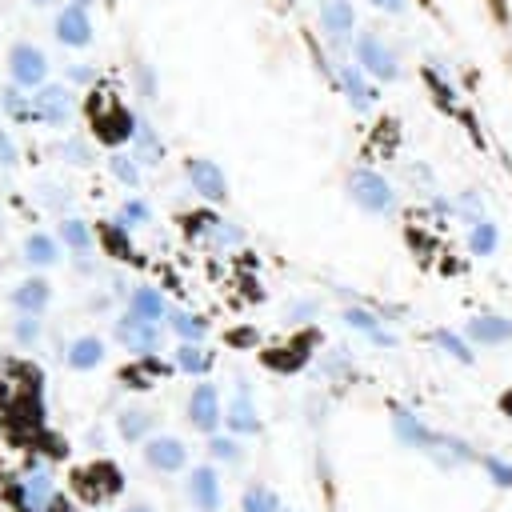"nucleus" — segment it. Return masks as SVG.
Segmentation results:
<instances>
[{
  "mask_svg": "<svg viewBox=\"0 0 512 512\" xmlns=\"http://www.w3.org/2000/svg\"><path fill=\"white\" fill-rule=\"evenodd\" d=\"M92 124H96V136L100 140H108V144H120V140H128L136 128V120H132V112L124 108V104H116V100H96L92 96Z\"/></svg>",
  "mask_w": 512,
  "mask_h": 512,
  "instance_id": "nucleus-1",
  "label": "nucleus"
},
{
  "mask_svg": "<svg viewBox=\"0 0 512 512\" xmlns=\"http://www.w3.org/2000/svg\"><path fill=\"white\" fill-rule=\"evenodd\" d=\"M348 188H352V200L368 212H388L392 208V188L376 172H352Z\"/></svg>",
  "mask_w": 512,
  "mask_h": 512,
  "instance_id": "nucleus-2",
  "label": "nucleus"
},
{
  "mask_svg": "<svg viewBox=\"0 0 512 512\" xmlns=\"http://www.w3.org/2000/svg\"><path fill=\"white\" fill-rule=\"evenodd\" d=\"M44 72H48V64H44V52L40 48H32V44H16L12 48V80L16 84L32 88V84L44 80Z\"/></svg>",
  "mask_w": 512,
  "mask_h": 512,
  "instance_id": "nucleus-3",
  "label": "nucleus"
},
{
  "mask_svg": "<svg viewBox=\"0 0 512 512\" xmlns=\"http://www.w3.org/2000/svg\"><path fill=\"white\" fill-rule=\"evenodd\" d=\"M188 180L208 200H224L228 196V180H224V172L212 160H188Z\"/></svg>",
  "mask_w": 512,
  "mask_h": 512,
  "instance_id": "nucleus-4",
  "label": "nucleus"
},
{
  "mask_svg": "<svg viewBox=\"0 0 512 512\" xmlns=\"http://www.w3.org/2000/svg\"><path fill=\"white\" fill-rule=\"evenodd\" d=\"M28 104H32V116L36 120H48V124H64L68 112H72V100H68L64 88H40Z\"/></svg>",
  "mask_w": 512,
  "mask_h": 512,
  "instance_id": "nucleus-5",
  "label": "nucleus"
},
{
  "mask_svg": "<svg viewBox=\"0 0 512 512\" xmlns=\"http://www.w3.org/2000/svg\"><path fill=\"white\" fill-rule=\"evenodd\" d=\"M356 52H360V60H364V68H368L372 76H380V80H392V76H396V60H392V52H388L376 36H360Z\"/></svg>",
  "mask_w": 512,
  "mask_h": 512,
  "instance_id": "nucleus-6",
  "label": "nucleus"
},
{
  "mask_svg": "<svg viewBox=\"0 0 512 512\" xmlns=\"http://www.w3.org/2000/svg\"><path fill=\"white\" fill-rule=\"evenodd\" d=\"M56 36H60L64 44H72V48L88 44L92 24H88V16H84V8H80V4H72V8H64V12L56 16Z\"/></svg>",
  "mask_w": 512,
  "mask_h": 512,
  "instance_id": "nucleus-7",
  "label": "nucleus"
},
{
  "mask_svg": "<svg viewBox=\"0 0 512 512\" xmlns=\"http://www.w3.org/2000/svg\"><path fill=\"white\" fill-rule=\"evenodd\" d=\"M188 416H192V424H196V428H204V432H212V428H216L220 412H216V388H212V384H200V388L192 392Z\"/></svg>",
  "mask_w": 512,
  "mask_h": 512,
  "instance_id": "nucleus-8",
  "label": "nucleus"
},
{
  "mask_svg": "<svg viewBox=\"0 0 512 512\" xmlns=\"http://www.w3.org/2000/svg\"><path fill=\"white\" fill-rule=\"evenodd\" d=\"M120 340L124 344H132V348H152L156 344V320H148V316H140V312H132L124 324H120Z\"/></svg>",
  "mask_w": 512,
  "mask_h": 512,
  "instance_id": "nucleus-9",
  "label": "nucleus"
},
{
  "mask_svg": "<svg viewBox=\"0 0 512 512\" xmlns=\"http://www.w3.org/2000/svg\"><path fill=\"white\" fill-rule=\"evenodd\" d=\"M144 456H148V464H156V468H164V472H172V468H180V464H184V448H180V440H172V436L148 440Z\"/></svg>",
  "mask_w": 512,
  "mask_h": 512,
  "instance_id": "nucleus-10",
  "label": "nucleus"
},
{
  "mask_svg": "<svg viewBox=\"0 0 512 512\" xmlns=\"http://www.w3.org/2000/svg\"><path fill=\"white\" fill-rule=\"evenodd\" d=\"M468 336L480 340V344L508 340V336H512V320H504V316H476V320L468 324Z\"/></svg>",
  "mask_w": 512,
  "mask_h": 512,
  "instance_id": "nucleus-11",
  "label": "nucleus"
},
{
  "mask_svg": "<svg viewBox=\"0 0 512 512\" xmlns=\"http://www.w3.org/2000/svg\"><path fill=\"white\" fill-rule=\"evenodd\" d=\"M188 488H192V496H196V504H200L204 512H212V508L220 504V492H216V476H212V468H196Z\"/></svg>",
  "mask_w": 512,
  "mask_h": 512,
  "instance_id": "nucleus-12",
  "label": "nucleus"
},
{
  "mask_svg": "<svg viewBox=\"0 0 512 512\" xmlns=\"http://www.w3.org/2000/svg\"><path fill=\"white\" fill-rule=\"evenodd\" d=\"M396 432H400V440H408V444H416V448H432V440H436L412 412H396Z\"/></svg>",
  "mask_w": 512,
  "mask_h": 512,
  "instance_id": "nucleus-13",
  "label": "nucleus"
},
{
  "mask_svg": "<svg viewBox=\"0 0 512 512\" xmlns=\"http://www.w3.org/2000/svg\"><path fill=\"white\" fill-rule=\"evenodd\" d=\"M12 300H16V308H24V312H40V308L48 304V284H44V280H24Z\"/></svg>",
  "mask_w": 512,
  "mask_h": 512,
  "instance_id": "nucleus-14",
  "label": "nucleus"
},
{
  "mask_svg": "<svg viewBox=\"0 0 512 512\" xmlns=\"http://www.w3.org/2000/svg\"><path fill=\"white\" fill-rule=\"evenodd\" d=\"M320 20H324V28L328 32H352V8L344 4V0H328L324 4V12H320Z\"/></svg>",
  "mask_w": 512,
  "mask_h": 512,
  "instance_id": "nucleus-15",
  "label": "nucleus"
},
{
  "mask_svg": "<svg viewBox=\"0 0 512 512\" xmlns=\"http://www.w3.org/2000/svg\"><path fill=\"white\" fill-rule=\"evenodd\" d=\"M100 356H104L100 340H96V336H84V340H76V344H72L68 364H72V368H92V364H100Z\"/></svg>",
  "mask_w": 512,
  "mask_h": 512,
  "instance_id": "nucleus-16",
  "label": "nucleus"
},
{
  "mask_svg": "<svg viewBox=\"0 0 512 512\" xmlns=\"http://www.w3.org/2000/svg\"><path fill=\"white\" fill-rule=\"evenodd\" d=\"M228 424H232L236 432H256V416H252V404H248L244 392L232 400V408H228Z\"/></svg>",
  "mask_w": 512,
  "mask_h": 512,
  "instance_id": "nucleus-17",
  "label": "nucleus"
},
{
  "mask_svg": "<svg viewBox=\"0 0 512 512\" xmlns=\"http://www.w3.org/2000/svg\"><path fill=\"white\" fill-rule=\"evenodd\" d=\"M48 492H52L48 476H32V480H24V504H28V512H40L44 500H48Z\"/></svg>",
  "mask_w": 512,
  "mask_h": 512,
  "instance_id": "nucleus-18",
  "label": "nucleus"
},
{
  "mask_svg": "<svg viewBox=\"0 0 512 512\" xmlns=\"http://www.w3.org/2000/svg\"><path fill=\"white\" fill-rule=\"evenodd\" d=\"M132 308H136L140 316H148V320H160V312H164V304H160L156 292H136V296H132Z\"/></svg>",
  "mask_w": 512,
  "mask_h": 512,
  "instance_id": "nucleus-19",
  "label": "nucleus"
},
{
  "mask_svg": "<svg viewBox=\"0 0 512 512\" xmlns=\"http://www.w3.org/2000/svg\"><path fill=\"white\" fill-rule=\"evenodd\" d=\"M492 248H496V228H492V224H476V232H472V252L484 256V252H492Z\"/></svg>",
  "mask_w": 512,
  "mask_h": 512,
  "instance_id": "nucleus-20",
  "label": "nucleus"
},
{
  "mask_svg": "<svg viewBox=\"0 0 512 512\" xmlns=\"http://www.w3.org/2000/svg\"><path fill=\"white\" fill-rule=\"evenodd\" d=\"M52 256H56V248H52V240H48V236H32V240H28V260L48 264Z\"/></svg>",
  "mask_w": 512,
  "mask_h": 512,
  "instance_id": "nucleus-21",
  "label": "nucleus"
},
{
  "mask_svg": "<svg viewBox=\"0 0 512 512\" xmlns=\"http://www.w3.org/2000/svg\"><path fill=\"white\" fill-rule=\"evenodd\" d=\"M432 340H436V344H444V348H448V352H452V356H456V360H464V364H468V360H472V352H468V348H464V340H460V336H452V332H436V336H432Z\"/></svg>",
  "mask_w": 512,
  "mask_h": 512,
  "instance_id": "nucleus-22",
  "label": "nucleus"
},
{
  "mask_svg": "<svg viewBox=\"0 0 512 512\" xmlns=\"http://www.w3.org/2000/svg\"><path fill=\"white\" fill-rule=\"evenodd\" d=\"M112 172H116V180H124L128 188H136V180H140L136 164H132V160H124V156H112Z\"/></svg>",
  "mask_w": 512,
  "mask_h": 512,
  "instance_id": "nucleus-23",
  "label": "nucleus"
},
{
  "mask_svg": "<svg viewBox=\"0 0 512 512\" xmlns=\"http://www.w3.org/2000/svg\"><path fill=\"white\" fill-rule=\"evenodd\" d=\"M64 240L84 252V248H88V228H84L80 220H64Z\"/></svg>",
  "mask_w": 512,
  "mask_h": 512,
  "instance_id": "nucleus-24",
  "label": "nucleus"
},
{
  "mask_svg": "<svg viewBox=\"0 0 512 512\" xmlns=\"http://www.w3.org/2000/svg\"><path fill=\"white\" fill-rule=\"evenodd\" d=\"M144 428H148V416H144V412H124V416H120V432H124V436H140Z\"/></svg>",
  "mask_w": 512,
  "mask_h": 512,
  "instance_id": "nucleus-25",
  "label": "nucleus"
},
{
  "mask_svg": "<svg viewBox=\"0 0 512 512\" xmlns=\"http://www.w3.org/2000/svg\"><path fill=\"white\" fill-rule=\"evenodd\" d=\"M348 324H356V328H364L368 336H376V340H384V344H388V336L376 328V320H372L368 312H348Z\"/></svg>",
  "mask_w": 512,
  "mask_h": 512,
  "instance_id": "nucleus-26",
  "label": "nucleus"
},
{
  "mask_svg": "<svg viewBox=\"0 0 512 512\" xmlns=\"http://www.w3.org/2000/svg\"><path fill=\"white\" fill-rule=\"evenodd\" d=\"M204 364H208V356H204L200 348H188V344L180 348V368H188V372H200Z\"/></svg>",
  "mask_w": 512,
  "mask_h": 512,
  "instance_id": "nucleus-27",
  "label": "nucleus"
},
{
  "mask_svg": "<svg viewBox=\"0 0 512 512\" xmlns=\"http://www.w3.org/2000/svg\"><path fill=\"white\" fill-rule=\"evenodd\" d=\"M344 84H348V92H352V100H356L360 108H364V104L372 100V92H368V88L360 84V76H356V72H344Z\"/></svg>",
  "mask_w": 512,
  "mask_h": 512,
  "instance_id": "nucleus-28",
  "label": "nucleus"
},
{
  "mask_svg": "<svg viewBox=\"0 0 512 512\" xmlns=\"http://www.w3.org/2000/svg\"><path fill=\"white\" fill-rule=\"evenodd\" d=\"M484 464H488V472H492V480H496V484L512 488V468H508L504 460H484Z\"/></svg>",
  "mask_w": 512,
  "mask_h": 512,
  "instance_id": "nucleus-29",
  "label": "nucleus"
},
{
  "mask_svg": "<svg viewBox=\"0 0 512 512\" xmlns=\"http://www.w3.org/2000/svg\"><path fill=\"white\" fill-rule=\"evenodd\" d=\"M176 328L184 336H204V320H196V316H176Z\"/></svg>",
  "mask_w": 512,
  "mask_h": 512,
  "instance_id": "nucleus-30",
  "label": "nucleus"
},
{
  "mask_svg": "<svg viewBox=\"0 0 512 512\" xmlns=\"http://www.w3.org/2000/svg\"><path fill=\"white\" fill-rule=\"evenodd\" d=\"M36 332H40V324H36V320H32V316H24V320H20V324H16V336H20V340H24V344H28V340H36Z\"/></svg>",
  "mask_w": 512,
  "mask_h": 512,
  "instance_id": "nucleus-31",
  "label": "nucleus"
},
{
  "mask_svg": "<svg viewBox=\"0 0 512 512\" xmlns=\"http://www.w3.org/2000/svg\"><path fill=\"white\" fill-rule=\"evenodd\" d=\"M212 456L232 460V456H236V444H228V440H212Z\"/></svg>",
  "mask_w": 512,
  "mask_h": 512,
  "instance_id": "nucleus-32",
  "label": "nucleus"
},
{
  "mask_svg": "<svg viewBox=\"0 0 512 512\" xmlns=\"http://www.w3.org/2000/svg\"><path fill=\"white\" fill-rule=\"evenodd\" d=\"M16 160V148H12V140L0 132V164H12Z\"/></svg>",
  "mask_w": 512,
  "mask_h": 512,
  "instance_id": "nucleus-33",
  "label": "nucleus"
},
{
  "mask_svg": "<svg viewBox=\"0 0 512 512\" xmlns=\"http://www.w3.org/2000/svg\"><path fill=\"white\" fill-rule=\"evenodd\" d=\"M124 216H132V220H140V216H144V204H128V208H124Z\"/></svg>",
  "mask_w": 512,
  "mask_h": 512,
  "instance_id": "nucleus-34",
  "label": "nucleus"
},
{
  "mask_svg": "<svg viewBox=\"0 0 512 512\" xmlns=\"http://www.w3.org/2000/svg\"><path fill=\"white\" fill-rule=\"evenodd\" d=\"M52 512H68V500H52Z\"/></svg>",
  "mask_w": 512,
  "mask_h": 512,
  "instance_id": "nucleus-35",
  "label": "nucleus"
},
{
  "mask_svg": "<svg viewBox=\"0 0 512 512\" xmlns=\"http://www.w3.org/2000/svg\"><path fill=\"white\" fill-rule=\"evenodd\" d=\"M372 4H380V8H400V0H372Z\"/></svg>",
  "mask_w": 512,
  "mask_h": 512,
  "instance_id": "nucleus-36",
  "label": "nucleus"
},
{
  "mask_svg": "<svg viewBox=\"0 0 512 512\" xmlns=\"http://www.w3.org/2000/svg\"><path fill=\"white\" fill-rule=\"evenodd\" d=\"M132 512H148V508H132Z\"/></svg>",
  "mask_w": 512,
  "mask_h": 512,
  "instance_id": "nucleus-37",
  "label": "nucleus"
},
{
  "mask_svg": "<svg viewBox=\"0 0 512 512\" xmlns=\"http://www.w3.org/2000/svg\"><path fill=\"white\" fill-rule=\"evenodd\" d=\"M36 4H48V0H36Z\"/></svg>",
  "mask_w": 512,
  "mask_h": 512,
  "instance_id": "nucleus-38",
  "label": "nucleus"
}]
</instances>
